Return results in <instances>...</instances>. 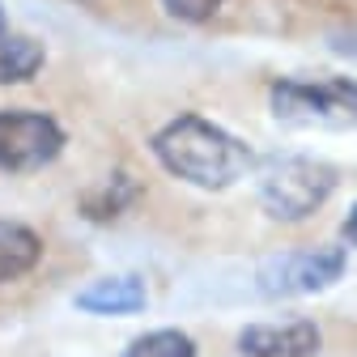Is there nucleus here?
Wrapping results in <instances>:
<instances>
[{"label": "nucleus", "instance_id": "f257e3e1", "mask_svg": "<svg viewBox=\"0 0 357 357\" xmlns=\"http://www.w3.org/2000/svg\"><path fill=\"white\" fill-rule=\"evenodd\" d=\"M153 158L192 188L221 192L251 170V149L204 115H178L153 137Z\"/></svg>", "mask_w": 357, "mask_h": 357}, {"label": "nucleus", "instance_id": "f03ea898", "mask_svg": "<svg viewBox=\"0 0 357 357\" xmlns=\"http://www.w3.org/2000/svg\"><path fill=\"white\" fill-rule=\"evenodd\" d=\"M268 102H273V119L285 128H357V81L349 77H281L268 89Z\"/></svg>", "mask_w": 357, "mask_h": 357}, {"label": "nucleus", "instance_id": "7ed1b4c3", "mask_svg": "<svg viewBox=\"0 0 357 357\" xmlns=\"http://www.w3.org/2000/svg\"><path fill=\"white\" fill-rule=\"evenodd\" d=\"M336 192V166L319 158H268L259 166V204L273 221H306Z\"/></svg>", "mask_w": 357, "mask_h": 357}, {"label": "nucleus", "instance_id": "20e7f679", "mask_svg": "<svg viewBox=\"0 0 357 357\" xmlns=\"http://www.w3.org/2000/svg\"><path fill=\"white\" fill-rule=\"evenodd\" d=\"M349 268L344 247H315V251H281L259 264V294L264 298H302L336 285Z\"/></svg>", "mask_w": 357, "mask_h": 357}, {"label": "nucleus", "instance_id": "39448f33", "mask_svg": "<svg viewBox=\"0 0 357 357\" xmlns=\"http://www.w3.org/2000/svg\"><path fill=\"white\" fill-rule=\"evenodd\" d=\"M64 149V128L43 111H0V170L30 174L56 162Z\"/></svg>", "mask_w": 357, "mask_h": 357}, {"label": "nucleus", "instance_id": "423d86ee", "mask_svg": "<svg viewBox=\"0 0 357 357\" xmlns=\"http://www.w3.org/2000/svg\"><path fill=\"white\" fill-rule=\"evenodd\" d=\"M319 344H324V336L310 319L251 324V328L238 332V353L243 357H315Z\"/></svg>", "mask_w": 357, "mask_h": 357}, {"label": "nucleus", "instance_id": "0eeeda50", "mask_svg": "<svg viewBox=\"0 0 357 357\" xmlns=\"http://www.w3.org/2000/svg\"><path fill=\"white\" fill-rule=\"evenodd\" d=\"M73 306L81 315H98V319H123V315H137V310L149 306V289L141 277L119 273V277H98L94 285H85Z\"/></svg>", "mask_w": 357, "mask_h": 357}, {"label": "nucleus", "instance_id": "6e6552de", "mask_svg": "<svg viewBox=\"0 0 357 357\" xmlns=\"http://www.w3.org/2000/svg\"><path fill=\"white\" fill-rule=\"evenodd\" d=\"M43 255V238L22 221H0V285L26 277Z\"/></svg>", "mask_w": 357, "mask_h": 357}, {"label": "nucleus", "instance_id": "1a4fd4ad", "mask_svg": "<svg viewBox=\"0 0 357 357\" xmlns=\"http://www.w3.org/2000/svg\"><path fill=\"white\" fill-rule=\"evenodd\" d=\"M43 68V47L26 34L0 30V85H22Z\"/></svg>", "mask_w": 357, "mask_h": 357}, {"label": "nucleus", "instance_id": "9d476101", "mask_svg": "<svg viewBox=\"0 0 357 357\" xmlns=\"http://www.w3.org/2000/svg\"><path fill=\"white\" fill-rule=\"evenodd\" d=\"M137 196H141V188L132 183L128 174H111V183H102L98 192H89L81 208H85L89 221H115V217H119L132 200H137Z\"/></svg>", "mask_w": 357, "mask_h": 357}, {"label": "nucleus", "instance_id": "9b49d317", "mask_svg": "<svg viewBox=\"0 0 357 357\" xmlns=\"http://www.w3.org/2000/svg\"><path fill=\"white\" fill-rule=\"evenodd\" d=\"M119 357H196V340L178 328H153V332L137 336Z\"/></svg>", "mask_w": 357, "mask_h": 357}, {"label": "nucleus", "instance_id": "f8f14e48", "mask_svg": "<svg viewBox=\"0 0 357 357\" xmlns=\"http://www.w3.org/2000/svg\"><path fill=\"white\" fill-rule=\"evenodd\" d=\"M162 5L178 22H208L221 5H226V0H162Z\"/></svg>", "mask_w": 357, "mask_h": 357}, {"label": "nucleus", "instance_id": "ddd939ff", "mask_svg": "<svg viewBox=\"0 0 357 357\" xmlns=\"http://www.w3.org/2000/svg\"><path fill=\"white\" fill-rule=\"evenodd\" d=\"M340 234H344V243H353V247H357V204L349 208V217H344V226H340Z\"/></svg>", "mask_w": 357, "mask_h": 357}, {"label": "nucleus", "instance_id": "4468645a", "mask_svg": "<svg viewBox=\"0 0 357 357\" xmlns=\"http://www.w3.org/2000/svg\"><path fill=\"white\" fill-rule=\"evenodd\" d=\"M0 30H9V26H5V13H0Z\"/></svg>", "mask_w": 357, "mask_h": 357}]
</instances>
